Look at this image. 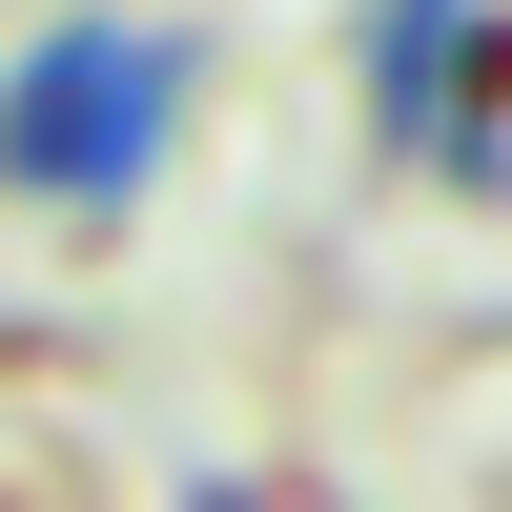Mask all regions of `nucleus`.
I'll return each instance as SVG.
<instances>
[{
    "instance_id": "nucleus-1",
    "label": "nucleus",
    "mask_w": 512,
    "mask_h": 512,
    "mask_svg": "<svg viewBox=\"0 0 512 512\" xmlns=\"http://www.w3.org/2000/svg\"><path fill=\"white\" fill-rule=\"evenodd\" d=\"M164 123H185V41H164V21H62L21 82H0V185L123 205V185L164 164Z\"/></svg>"
}]
</instances>
